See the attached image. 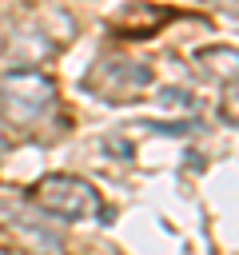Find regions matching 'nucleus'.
Wrapping results in <instances>:
<instances>
[{"label":"nucleus","instance_id":"f257e3e1","mask_svg":"<svg viewBox=\"0 0 239 255\" xmlns=\"http://www.w3.org/2000/svg\"><path fill=\"white\" fill-rule=\"evenodd\" d=\"M56 80L36 68H8L0 76V120L16 131H40L56 116Z\"/></svg>","mask_w":239,"mask_h":255},{"label":"nucleus","instance_id":"f03ea898","mask_svg":"<svg viewBox=\"0 0 239 255\" xmlns=\"http://www.w3.org/2000/svg\"><path fill=\"white\" fill-rule=\"evenodd\" d=\"M32 203H36L48 219H60V223H84V219L104 215L100 191H96L88 179L68 175V171H52V175L36 179Z\"/></svg>","mask_w":239,"mask_h":255},{"label":"nucleus","instance_id":"7ed1b4c3","mask_svg":"<svg viewBox=\"0 0 239 255\" xmlns=\"http://www.w3.org/2000/svg\"><path fill=\"white\" fill-rule=\"evenodd\" d=\"M155 72L151 64L143 60H120V56H104L92 64V72L84 76V88L104 100V104H131V100H143V92L151 88Z\"/></svg>","mask_w":239,"mask_h":255},{"label":"nucleus","instance_id":"20e7f679","mask_svg":"<svg viewBox=\"0 0 239 255\" xmlns=\"http://www.w3.org/2000/svg\"><path fill=\"white\" fill-rule=\"evenodd\" d=\"M0 227L32 255H64V235L32 199H0Z\"/></svg>","mask_w":239,"mask_h":255},{"label":"nucleus","instance_id":"39448f33","mask_svg":"<svg viewBox=\"0 0 239 255\" xmlns=\"http://www.w3.org/2000/svg\"><path fill=\"white\" fill-rule=\"evenodd\" d=\"M195 72H199V80L227 88L231 80H239V48H227V44L199 48L195 52Z\"/></svg>","mask_w":239,"mask_h":255},{"label":"nucleus","instance_id":"423d86ee","mask_svg":"<svg viewBox=\"0 0 239 255\" xmlns=\"http://www.w3.org/2000/svg\"><path fill=\"white\" fill-rule=\"evenodd\" d=\"M219 120L231 124V128H239V80H231L223 88V96H219Z\"/></svg>","mask_w":239,"mask_h":255},{"label":"nucleus","instance_id":"0eeeda50","mask_svg":"<svg viewBox=\"0 0 239 255\" xmlns=\"http://www.w3.org/2000/svg\"><path fill=\"white\" fill-rule=\"evenodd\" d=\"M0 255H16V251H4V247H0Z\"/></svg>","mask_w":239,"mask_h":255}]
</instances>
